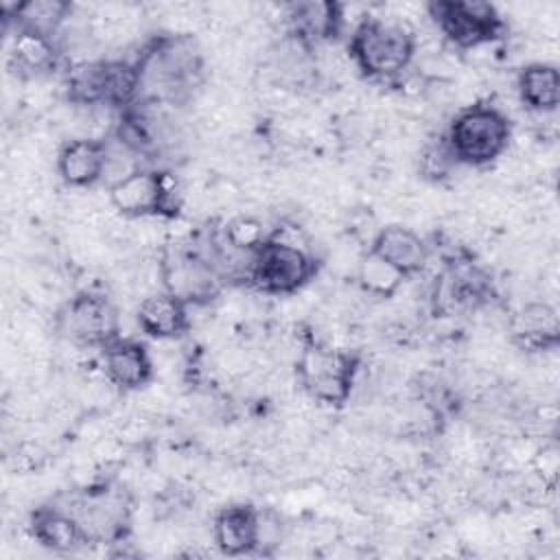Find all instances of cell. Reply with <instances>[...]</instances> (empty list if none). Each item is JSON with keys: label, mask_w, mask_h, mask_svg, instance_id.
<instances>
[{"label": "cell", "mask_w": 560, "mask_h": 560, "mask_svg": "<svg viewBox=\"0 0 560 560\" xmlns=\"http://www.w3.org/2000/svg\"><path fill=\"white\" fill-rule=\"evenodd\" d=\"M418 52L416 33L400 20L361 18L348 39V55L357 72L370 81H398Z\"/></svg>", "instance_id": "1"}, {"label": "cell", "mask_w": 560, "mask_h": 560, "mask_svg": "<svg viewBox=\"0 0 560 560\" xmlns=\"http://www.w3.org/2000/svg\"><path fill=\"white\" fill-rule=\"evenodd\" d=\"M457 166L483 168L510 147L512 122L492 103H472L455 112L442 136Z\"/></svg>", "instance_id": "2"}, {"label": "cell", "mask_w": 560, "mask_h": 560, "mask_svg": "<svg viewBox=\"0 0 560 560\" xmlns=\"http://www.w3.org/2000/svg\"><path fill=\"white\" fill-rule=\"evenodd\" d=\"M361 359L326 341L306 343L295 359V383L306 398L328 407H343L357 385Z\"/></svg>", "instance_id": "3"}, {"label": "cell", "mask_w": 560, "mask_h": 560, "mask_svg": "<svg viewBox=\"0 0 560 560\" xmlns=\"http://www.w3.org/2000/svg\"><path fill=\"white\" fill-rule=\"evenodd\" d=\"M315 273L317 260L304 245L271 234L252 256L249 284L265 295H293Z\"/></svg>", "instance_id": "4"}, {"label": "cell", "mask_w": 560, "mask_h": 560, "mask_svg": "<svg viewBox=\"0 0 560 560\" xmlns=\"http://www.w3.org/2000/svg\"><path fill=\"white\" fill-rule=\"evenodd\" d=\"M440 35L457 50H477L505 35V20L486 0H435L427 7Z\"/></svg>", "instance_id": "5"}, {"label": "cell", "mask_w": 560, "mask_h": 560, "mask_svg": "<svg viewBox=\"0 0 560 560\" xmlns=\"http://www.w3.org/2000/svg\"><path fill=\"white\" fill-rule=\"evenodd\" d=\"M109 206L129 221L173 219L179 210L171 177L158 168H138L107 186Z\"/></svg>", "instance_id": "6"}, {"label": "cell", "mask_w": 560, "mask_h": 560, "mask_svg": "<svg viewBox=\"0 0 560 560\" xmlns=\"http://www.w3.org/2000/svg\"><path fill=\"white\" fill-rule=\"evenodd\" d=\"M57 330L79 348L103 350L122 335L120 313L105 293L79 291L59 308Z\"/></svg>", "instance_id": "7"}, {"label": "cell", "mask_w": 560, "mask_h": 560, "mask_svg": "<svg viewBox=\"0 0 560 560\" xmlns=\"http://www.w3.org/2000/svg\"><path fill=\"white\" fill-rule=\"evenodd\" d=\"M160 289L188 306H206L223 291V278L199 249L166 252L158 265Z\"/></svg>", "instance_id": "8"}, {"label": "cell", "mask_w": 560, "mask_h": 560, "mask_svg": "<svg viewBox=\"0 0 560 560\" xmlns=\"http://www.w3.org/2000/svg\"><path fill=\"white\" fill-rule=\"evenodd\" d=\"M105 381L122 394L140 392L155 378V361L149 346L133 337H118L101 350Z\"/></svg>", "instance_id": "9"}, {"label": "cell", "mask_w": 560, "mask_h": 560, "mask_svg": "<svg viewBox=\"0 0 560 560\" xmlns=\"http://www.w3.org/2000/svg\"><path fill=\"white\" fill-rule=\"evenodd\" d=\"M109 162V142L96 136L66 140L55 158L59 179L68 188H92L105 179Z\"/></svg>", "instance_id": "10"}, {"label": "cell", "mask_w": 560, "mask_h": 560, "mask_svg": "<svg viewBox=\"0 0 560 560\" xmlns=\"http://www.w3.org/2000/svg\"><path fill=\"white\" fill-rule=\"evenodd\" d=\"M289 37L306 48L335 39L346 22V7L339 2H291L284 7Z\"/></svg>", "instance_id": "11"}, {"label": "cell", "mask_w": 560, "mask_h": 560, "mask_svg": "<svg viewBox=\"0 0 560 560\" xmlns=\"http://www.w3.org/2000/svg\"><path fill=\"white\" fill-rule=\"evenodd\" d=\"M190 308L192 306H188L177 295L158 289L140 300L136 308V322L147 337L155 341H171L190 330Z\"/></svg>", "instance_id": "12"}, {"label": "cell", "mask_w": 560, "mask_h": 560, "mask_svg": "<svg viewBox=\"0 0 560 560\" xmlns=\"http://www.w3.org/2000/svg\"><path fill=\"white\" fill-rule=\"evenodd\" d=\"M28 532L35 542L57 553H74L92 542L74 512L57 505L35 508L28 518Z\"/></svg>", "instance_id": "13"}, {"label": "cell", "mask_w": 560, "mask_h": 560, "mask_svg": "<svg viewBox=\"0 0 560 560\" xmlns=\"http://www.w3.org/2000/svg\"><path fill=\"white\" fill-rule=\"evenodd\" d=\"M258 508L230 503L212 518V542L223 556H249L258 551Z\"/></svg>", "instance_id": "14"}, {"label": "cell", "mask_w": 560, "mask_h": 560, "mask_svg": "<svg viewBox=\"0 0 560 560\" xmlns=\"http://www.w3.org/2000/svg\"><path fill=\"white\" fill-rule=\"evenodd\" d=\"M368 249L396 267L405 278L420 273L429 260L427 241L413 228L400 223L376 230Z\"/></svg>", "instance_id": "15"}, {"label": "cell", "mask_w": 560, "mask_h": 560, "mask_svg": "<svg viewBox=\"0 0 560 560\" xmlns=\"http://www.w3.org/2000/svg\"><path fill=\"white\" fill-rule=\"evenodd\" d=\"M61 50L52 37H44L28 31H13L7 63L15 77L24 81L44 79L59 66Z\"/></svg>", "instance_id": "16"}, {"label": "cell", "mask_w": 560, "mask_h": 560, "mask_svg": "<svg viewBox=\"0 0 560 560\" xmlns=\"http://www.w3.org/2000/svg\"><path fill=\"white\" fill-rule=\"evenodd\" d=\"M72 2L66 0H26L4 4V24L13 31H28L44 37H57L61 26L72 15Z\"/></svg>", "instance_id": "17"}, {"label": "cell", "mask_w": 560, "mask_h": 560, "mask_svg": "<svg viewBox=\"0 0 560 560\" xmlns=\"http://www.w3.org/2000/svg\"><path fill=\"white\" fill-rule=\"evenodd\" d=\"M516 94L529 112H556L560 105V72L556 63L534 61L523 66L516 74Z\"/></svg>", "instance_id": "18"}, {"label": "cell", "mask_w": 560, "mask_h": 560, "mask_svg": "<svg viewBox=\"0 0 560 560\" xmlns=\"http://www.w3.org/2000/svg\"><path fill=\"white\" fill-rule=\"evenodd\" d=\"M514 339L527 352H545L558 346V315L547 302L527 304L514 326Z\"/></svg>", "instance_id": "19"}, {"label": "cell", "mask_w": 560, "mask_h": 560, "mask_svg": "<svg viewBox=\"0 0 560 560\" xmlns=\"http://www.w3.org/2000/svg\"><path fill=\"white\" fill-rule=\"evenodd\" d=\"M405 280L407 278L396 267H392L387 260H383L370 249L357 262V284L361 287L363 293L372 298H378V300L394 298L400 291Z\"/></svg>", "instance_id": "20"}, {"label": "cell", "mask_w": 560, "mask_h": 560, "mask_svg": "<svg viewBox=\"0 0 560 560\" xmlns=\"http://www.w3.org/2000/svg\"><path fill=\"white\" fill-rule=\"evenodd\" d=\"M273 232H267L265 223L254 214H238L225 221L221 228V238L234 249L256 252Z\"/></svg>", "instance_id": "21"}, {"label": "cell", "mask_w": 560, "mask_h": 560, "mask_svg": "<svg viewBox=\"0 0 560 560\" xmlns=\"http://www.w3.org/2000/svg\"><path fill=\"white\" fill-rule=\"evenodd\" d=\"M455 166L457 162L453 160L442 138H438L435 142H427L418 155V171L424 179H431V182L446 179Z\"/></svg>", "instance_id": "22"}]
</instances>
